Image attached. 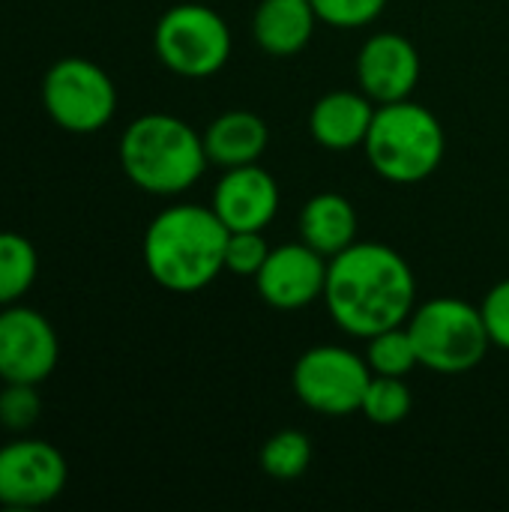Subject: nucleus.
I'll return each instance as SVG.
<instances>
[{
  "label": "nucleus",
  "mask_w": 509,
  "mask_h": 512,
  "mask_svg": "<svg viewBox=\"0 0 509 512\" xmlns=\"http://www.w3.org/2000/svg\"><path fill=\"white\" fill-rule=\"evenodd\" d=\"M324 306L333 324L357 339L408 324L417 309V279L402 252L357 240L327 264Z\"/></svg>",
  "instance_id": "nucleus-1"
},
{
  "label": "nucleus",
  "mask_w": 509,
  "mask_h": 512,
  "mask_svg": "<svg viewBox=\"0 0 509 512\" xmlns=\"http://www.w3.org/2000/svg\"><path fill=\"white\" fill-rule=\"evenodd\" d=\"M228 228L213 207L171 204L144 231V267L156 285L195 294L225 273Z\"/></svg>",
  "instance_id": "nucleus-2"
},
{
  "label": "nucleus",
  "mask_w": 509,
  "mask_h": 512,
  "mask_svg": "<svg viewBox=\"0 0 509 512\" xmlns=\"http://www.w3.org/2000/svg\"><path fill=\"white\" fill-rule=\"evenodd\" d=\"M120 165L129 183L150 195H180L207 171L204 138L174 114H141L120 135Z\"/></svg>",
  "instance_id": "nucleus-3"
},
{
  "label": "nucleus",
  "mask_w": 509,
  "mask_h": 512,
  "mask_svg": "<svg viewBox=\"0 0 509 512\" xmlns=\"http://www.w3.org/2000/svg\"><path fill=\"white\" fill-rule=\"evenodd\" d=\"M363 150L381 180L414 186L429 180L441 168L447 135L441 120L426 105L402 99L375 108V120Z\"/></svg>",
  "instance_id": "nucleus-4"
},
{
  "label": "nucleus",
  "mask_w": 509,
  "mask_h": 512,
  "mask_svg": "<svg viewBox=\"0 0 509 512\" xmlns=\"http://www.w3.org/2000/svg\"><path fill=\"white\" fill-rule=\"evenodd\" d=\"M420 366L438 375H465L477 369L489 348V330L480 306L459 297H435L420 303L408 318Z\"/></svg>",
  "instance_id": "nucleus-5"
},
{
  "label": "nucleus",
  "mask_w": 509,
  "mask_h": 512,
  "mask_svg": "<svg viewBox=\"0 0 509 512\" xmlns=\"http://www.w3.org/2000/svg\"><path fill=\"white\" fill-rule=\"evenodd\" d=\"M153 48L165 69L180 78H210L225 69L234 39L228 21L204 3H177L162 12Z\"/></svg>",
  "instance_id": "nucleus-6"
},
{
  "label": "nucleus",
  "mask_w": 509,
  "mask_h": 512,
  "mask_svg": "<svg viewBox=\"0 0 509 512\" xmlns=\"http://www.w3.org/2000/svg\"><path fill=\"white\" fill-rule=\"evenodd\" d=\"M42 105L60 129L93 135L111 123L117 87L99 63L87 57H60L42 78Z\"/></svg>",
  "instance_id": "nucleus-7"
},
{
  "label": "nucleus",
  "mask_w": 509,
  "mask_h": 512,
  "mask_svg": "<svg viewBox=\"0 0 509 512\" xmlns=\"http://www.w3.org/2000/svg\"><path fill=\"white\" fill-rule=\"evenodd\" d=\"M372 381L366 357L342 345H312L291 369V387L297 399L324 417L357 414Z\"/></svg>",
  "instance_id": "nucleus-8"
},
{
  "label": "nucleus",
  "mask_w": 509,
  "mask_h": 512,
  "mask_svg": "<svg viewBox=\"0 0 509 512\" xmlns=\"http://www.w3.org/2000/svg\"><path fill=\"white\" fill-rule=\"evenodd\" d=\"M69 480L63 453L36 438H18L0 447V504L33 510L51 504Z\"/></svg>",
  "instance_id": "nucleus-9"
},
{
  "label": "nucleus",
  "mask_w": 509,
  "mask_h": 512,
  "mask_svg": "<svg viewBox=\"0 0 509 512\" xmlns=\"http://www.w3.org/2000/svg\"><path fill=\"white\" fill-rule=\"evenodd\" d=\"M60 360V342L51 321L30 306L0 309V381L42 384Z\"/></svg>",
  "instance_id": "nucleus-10"
},
{
  "label": "nucleus",
  "mask_w": 509,
  "mask_h": 512,
  "mask_svg": "<svg viewBox=\"0 0 509 512\" xmlns=\"http://www.w3.org/2000/svg\"><path fill=\"white\" fill-rule=\"evenodd\" d=\"M327 264L330 261L303 240L273 246L264 267L255 276L258 297L279 312L306 309L315 300H324Z\"/></svg>",
  "instance_id": "nucleus-11"
},
{
  "label": "nucleus",
  "mask_w": 509,
  "mask_h": 512,
  "mask_svg": "<svg viewBox=\"0 0 509 512\" xmlns=\"http://www.w3.org/2000/svg\"><path fill=\"white\" fill-rule=\"evenodd\" d=\"M420 72V51L402 33H375L357 51V84L375 105L411 99Z\"/></svg>",
  "instance_id": "nucleus-12"
},
{
  "label": "nucleus",
  "mask_w": 509,
  "mask_h": 512,
  "mask_svg": "<svg viewBox=\"0 0 509 512\" xmlns=\"http://www.w3.org/2000/svg\"><path fill=\"white\" fill-rule=\"evenodd\" d=\"M279 201L282 198L276 177L258 162H252L225 168L213 189L210 207L228 231H267V225L279 213Z\"/></svg>",
  "instance_id": "nucleus-13"
},
{
  "label": "nucleus",
  "mask_w": 509,
  "mask_h": 512,
  "mask_svg": "<svg viewBox=\"0 0 509 512\" xmlns=\"http://www.w3.org/2000/svg\"><path fill=\"white\" fill-rule=\"evenodd\" d=\"M375 108L363 90H330L309 111V135L333 153L357 150L366 144Z\"/></svg>",
  "instance_id": "nucleus-14"
},
{
  "label": "nucleus",
  "mask_w": 509,
  "mask_h": 512,
  "mask_svg": "<svg viewBox=\"0 0 509 512\" xmlns=\"http://www.w3.org/2000/svg\"><path fill=\"white\" fill-rule=\"evenodd\" d=\"M204 150L210 165L237 168V165H252L267 153L270 144V129L267 120L255 111L246 108H231L210 120V126L201 132Z\"/></svg>",
  "instance_id": "nucleus-15"
},
{
  "label": "nucleus",
  "mask_w": 509,
  "mask_h": 512,
  "mask_svg": "<svg viewBox=\"0 0 509 512\" xmlns=\"http://www.w3.org/2000/svg\"><path fill=\"white\" fill-rule=\"evenodd\" d=\"M318 27L312 0H261L252 15V36L270 57L300 54Z\"/></svg>",
  "instance_id": "nucleus-16"
},
{
  "label": "nucleus",
  "mask_w": 509,
  "mask_h": 512,
  "mask_svg": "<svg viewBox=\"0 0 509 512\" xmlns=\"http://www.w3.org/2000/svg\"><path fill=\"white\" fill-rule=\"evenodd\" d=\"M300 240L327 261L357 243V210L339 192H318L300 210Z\"/></svg>",
  "instance_id": "nucleus-17"
},
{
  "label": "nucleus",
  "mask_w": 509,
  "mask_h": 512,
  "mask_svg": "<svg viewBox=\"0 0 509 512\" xmlns=\"http://www.w3.org/2000/svg\"><path fill=\"white\" fill-rule=\"evenodd\" d=\"M39 255L24 234L0 231V309L18 303L36 282Z\"/></svg>",
  "instance_id": "nucleus-18"
},
{
  "label": "nucleus",
  "mask_w": 509,
  "mask_h": 512,
  "mask_svg": "<svg viewBox=\"0 0 509 512\" xmlns=\"http://www.w3.org/2000/svg\"><path fill=\"white\" fill-rule=\"evenodd\" d=\"M312 441L300 429H282L270 435L258 453V465L273 480H297L312 465Z\"/></svg>",
  "instance_id": "nucleus-19"
},
{
  "label": "nucleus",
  "mask_w": 509,
  "mask_h": 512,
  "mask_svg": "<svg viewBox=\"0 0 509 512\" xmlns=\"http://www.w3.org/2000/svg\"><path fill=\"white\" fill-rule=\"evenodd\" d=\"M366 363L372 375H387V378H408L417 366V348L408 333V324L381 330L366 339Z\"/></svg>",
  "instance_id": "nucleus-20"
},
{
  "label": "nucleus",
  "mask_w": 509,
  "mask_h": 512,
  "mask_svg": "<svg viewBox=\"0 0 509 512\" xmlns=\"http://www.w3.org/2000/svg\"><path fill=\"white\" fill-rule=\"evenodd\" d=\"M414 408V396L411 387L405 384V378H387V375H372L360 414L375 423V426H399L408 420Z\"/></svg>",
  "instance_id": "nucleus-21"
},
{
  "label": "nucleus",
  "mask_w": 509,
  "mask_h": 512,
  "mask_svg": "<svg viewBox=\"0 0 509 512\" xmlns=\"http://www.w3.org/2000/svg\"><path fill=\"white\" fill-rule=\"evenodd\" d=\"M39 384H18V381H3L0 390V426L6 432H27L36 426L42 414V399H39Z\"/></svg>",
  "instance_id": "nucleus-22"
},
{
  "label": "nucleus",
  "mask_w": 509,
  "mask_h": 512,
  "mask_svg": "<svg viewBox=\"0 0 509 512\" xmlns=\"http://www.w3.org/2000/svg\"><path fill=\"white\" fill-rule=\"evenodd\" d=\"M270 243L264 240V231H228L225 246V273L255 279L270 255Z\"/></svg>",
  "instance_id": "nucleus-23"
},
{
  "label": "nucleus",
  "mask_w": 509,
  "mask_h": 512,
  "mask_svg": "<svg viewBox=\"0 0 509 512\" xmlns=\"http://www.w3.org/2000/svg\"><path fill=\"white\" fill-rule=\"evenodd\" d=\"M318 21L339 27V30H357L381 18L387 9V0H312Z\"/></svg>",
  "instance_id": "nucleus-24"
},
{
  "label": "nucleus",
  "mask_w": 509,
  "mask_h": 512,
  "mask_svg": "<svg viewBox=\"0 0 509 512\" xmlns=\"http://www.w3.org/2000/svg\"><path fill=\"white\" fill-rule=\"evenodd\" d=\"M492 348H504L509 351V279L498 282L480 303Z\"/></svg>",
  "instance_id": "nucleus-25"
}]
</instances>
